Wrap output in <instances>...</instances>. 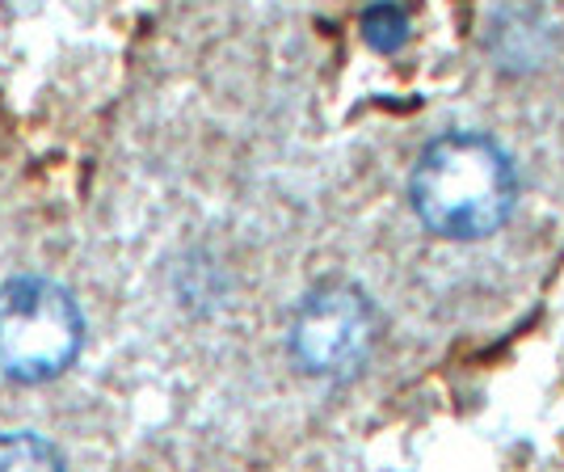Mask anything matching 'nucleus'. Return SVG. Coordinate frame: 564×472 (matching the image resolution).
<instances>
[{
	"label": "nucleus",
	"mask_w": 564,
	"mask_h": 472,
	"mask_svg": "<svg viewBox=\"0 0 564 472\" xmlns=\"http://www.w3.org/2000/svg\"><path fill=\"white\" fill-rule=\"evenodd\" d=\"M409 194L430 233L447 240H480L494 236L514 212L518 173L501 143L455 131L422 152Z\"/></svg>",
	"instance_id": "f257e3e1"
},
{
	"label": "nucleus",
	"mask_w": 564,
	"mask_h": 472,
	"mask_svg": "<svg viewBox=\"0 0 564 472\" xmlns=\"http://www.w3.org/2000/svg\"><path fill=\"white\" fill-rule=\"evenodd\" d=\"M85 337L80 308L51 279H9L0 287V372L43 384L68 367Z\"/></svg>",
	"instance_id": "f03ea898"
},
{
	"label": "nucleus",
	"mask_w": 564,
	"mask_h": 472,
	"mask_svg": "<svg viewBox=\"0 0 564 472\" xmlns=\"http://www.w3.org/2000/svg\"><path fill=\"white\" fill-rule=\"evenodd\" d=\"M376 308L350 283H325L291 317V354L307 376L346 379L376 351Z\"/></svg>",
	"instance_id": "7ed1b4c3"
},
{
	"label": "nucleus",
	"mask_w": 564,
	"mask_h": 472,
	"mask_svg": "<svg viewBox=\"0 0 564 472\" xmlns=\"http://www.w3.org/2000/svg\"><path fill=\"white\" fill-rule=\"evenodd\" d=\"M362 39L371 43L376 51L392 55L409 43V18L400 4H371L367 18H362Z\"/></svg>",
	"instance_id": "20e7f679"
},
{
	"label": "nucleus",
	"mask_w": 564,
	"mask_h": 472,
	"mask_svg": "<svg viewBox=\"0 0 564 472\" xmlns=\"http://www.w3.org/2000/svg\"><path fill=\"white\" fill-rule=\"evenodd\" d=\"M59 451L34 435H0V469H59Z\"/></svg>",
	"instance_id": "39448f33"
}]
</instances>
